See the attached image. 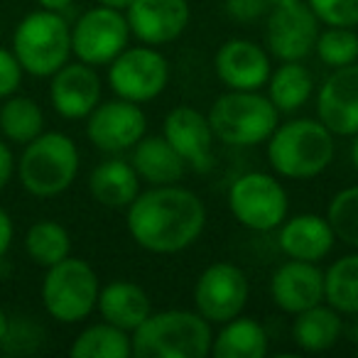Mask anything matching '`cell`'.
<instances>
[{
  "instance_id": "6da1fadb",
  "label": "cell",
  "mask_w": 358,
  "mask_h": 358,
  "mask_svg": "<svg viewBox=\"0 0 358 358\" xmlns=\"http://www.w3.org/2000/svg\"><path fill=\"white\" fill-rule=\"evenodd\" d=\"M125 226L135 245L155 255L192 248L206 229V206L182 185L145 187L125 209Z\"/></svg>"
},
{
  "instance_id": "7a4b0ae2",
  "label": "cell",
  "mask_w": 358,
  "mask_h": 358,
  "mask_svg": "<svg viewBox=\"0 0 358 358\" xmlns=\"http://www.w3.org/2000/svg\"><path fill=\"white\" fill-rule=\"evenodd\" d=\"M336 135L319 118H289L278 123L265 143L273 172L282 179L304 182L329 169L336 157Z\"/></svg>"
},
{
  "instance_id": "3957f363",
  "label": "cell",
  "mask_w": 358,
  "mask_h": 358,
  "mask_svg": "<svg viewBox=\"0 0 358 358\" xmlns=\"http://www.w3.org/2000/svg\"><path fill=\"white\" fill-rule=\"evenodd\" d=\"M130 336L135 358H204L214 329L196 309H162L150 312Z\"/></svg>"
},
{
  "instance_id": "277c9868",
  "label": "cell",
  "mask_w": 358,
  "mask_h": 358,
  "mask_svg": "<svg viewBox=\"0 0 358 358\" xmlns=\"http://www.w3.org/2000/svg\"><path fill=\"white\" fill-rule=\"evenodd\" d=\"M81 155L76 143L66 133L50 130L22 145V155L15 164L22 189L40 199L59 196L76 182Z\"/></svg>"
},
{
  "instance_id": "5b68a950",
  "label": "cell",
  "mask_w": 358,
  "mask_h": 358,
  "mask_svg": "<svg viewBox=\"0 0 358 358\" xmlns=\"http://www.w3.org/2000/svg\"><path fill=\"white\" fill-rule=\"evenodd\" d=\"M214 138L229 148H255L268 143L280 123V110L263 91L226 89L206 113Z\"/></svg>"
},
{
  "instance_id": "8992f818",
  "label": "cell",
  "mask_w": 358,
  "mask_h": 358,
  "mask_svg": "<svg viewBox=\"0 0 358 358\" xmlns=\"http://www.w3.org/2000/svg\"><path fill=\"white\" fill-rule=\"evenodd\" d=\"M13 52L25 74L50 79L71 59V25L62 13L40 8L17 22Z\"/></svg>"
},
{
  "instance_id": "52a82bcc",
  "label": "cell",
  "mask_w": 358,
  "mask_h": 358,
  "mask_svg": "<svg viewBox=\"0 0 358 358\" xmlns=\"http://www.w3.org/2000/svg\"><path fill=\"white\" fill-rule=\"evenodd\" d=\"M101 280L86 260L66 255L47 268L42 280V304L47 314L59 324H79L96 312Z\"/></svg>"
},
{
  "instance_id": "ba28073f",
  "label": "cell",
  "mask_w": 358,
  "mask_h": 358,
  "mask_svg": "<svg viewBox=\"0 0 358 358\" xmlns=\"http://www.w3.org/2000/svg\"><path fill=\"white\" fill-rule=\"evenodd\" d=\"M229 211L243 229L270 234L289 216V196L275 174L245 172L229 187Z\"/></svg>"
},
{
  "instance_id": "9c48e42d",
  "label": "cell",
  "mask_w": 358,
  "mask_h": 358,
  "mask_svg": "<svg viewBox=\"0 0 358 358\" xmlns=\"http://www.w3.org/2000/svg\"><path fill=\"white\" fill-rule=\"evenodd\" d=\"M108 86L118 99L133 103H150L164 94L169 84V62L159 47L133 45L125 47L108 64Z\"/></svg>"
},
{
  "instance_id": "30bf717a",
  "label": "cell",
  "mask_w": 358,
  "mask_h": 358,
  "mask_svg": "<svg viewBox=\"0 0 358 358\" xmlns=\"http://www.w3.org/2000/svg\"><path fill=\"white\" fill-rule=\"evenodd\" d=\"M130 27L123 10L96 6L71 25V57L91 66H108L130 45Z\"/></svg>"
},
{
  "instance_id": "8fae6325",
  "label": "cell",
  "mask_w": 358,
  "mask_h": 358,
  "mask_svg": "<svg viewBox=\"0 0 358 358\" xmlns=\"http://www.w3.org/2000/svg\"><path fill=\"white\" fill-rule=\"evenodd\" d=\"M194 309L214 327L243 314L250 299V280L234 263H211L194 282Z\"/></svg>"
},
{
  "instance_id": "7c38bea8",
  "label": "cell",
  "mask_w": 358,
  "mask_h": 358,
  "mask_svg": "<svg viewBox=\"0 0 358 358\" xmlns=\"http://www.w3.org/2000/svg\"><path fill=\"white\" fill-rule=\"evenodd\" d=\"M84 120L89 143L106 155L130 152L148 135V115L143 106L118 96L101 101Z\"/></svg>"
},
{
  "instance_id": "4fadbf2b",
  "label": "cell",
  "mask_w": 358,
  "mask_h": 358,
  "mask_svg": "<svg viewBox=\"0 0 358 358\" xmlns=\"http://www.w3.org/2000/svg\"><path fill=\"white\" fill-rule=\"evenodd\" d=\"M319 30L322 22L304 0L270 8L265 15V50L278 62H304L314 52Z\"/></svg>"
},
{
  "instance_id": "5bb4252c",
  "label": "cell",
  "mask_w": 358,
  "mask_h": 358,
  "mask_svg": "<svg viewBox=\"0 0 358 358\" xmlns=\"http://www.w3.org/2000/svg\"><path fill=\"white\" fill-rule=\"evenodd\" d=\"M214 71L231 91H263L273 71V57L258 42L234 37L216 50Z\"/></svg>"
},
{
  "instance_id": "9a60e30c",
  "label": "cell",
  "mask_w": 358,
  "mask_h": 358,
  "mask_svg": "<svg viewBox=\"0 0 358 358\" xmlns=\"http://www.w3.org/2000/svg\"><path fill=\"white\" fill-rule=\"evenodd\" d=\"M103 101V81L96 66L66 62L50 76V103L62 118L84 120Z\"/></svg>"
},
{
  "instance_id": "2e32d148",
  "label": "cell",
  "mask_w": 358,
  "mask_h": 358,
  "mask_svg": "<svg viewBox=\"0 0 358 358\" xmlns=\"http://www.w3.org/2000/svg\"><path fill=\"white\" fill-rule=\"evenodd\" d=\"M125 20L138 42L162 47L185 35L192 10L187 0H133L125 10Z\"/></svg>"
},
{
  "instance_id": "e0dca14e",
  "label": "cell",
  "mask_w": 358,
  "mask_h": 358,
  "mask_svg": "<svg viewBox=\"0 0 358 358\" xmlns=\"http://www.w3.org/2000/svg\"><path fill=\"white\" fill-rule=\"evenodd\" d=\"M162 135L167 143L182 155L187 167L194 172H209L214 169V130L206 118L194 106H177L164 115Z\"/></svg>"
},
{
  "instance_id": "ac0fdd59",
  "label": "cell",
  "mask_w": 358,
  "mask_h": 358,
  "mask_svg": "<svg viewBox=\"0 0 358 358\" xmlns=\"http://www.w3.org/2000/svg\"><path fill=\"white\" fill-rule=\"evenodd\" d=\"M317 118L336 138L358 133V62L331 69L317 91Z\"/></svg>"
},
{
  "instance_id": "d6986e66",
  "label": "cell",
  "mask_w": 358,
  "mask_h": 358,
  "mask_svg": "<svg viewBox=\"0 0 358 358\" xmlns=\"http://www.w3.org/2000/svg\"><path fill=\"white\" fill-rule=\"evenodd\" d=\"M270 297L285 314H299L324 302V270L319 263L287 258L270 278Z\"/></svg>"
},
{
  "instance_id": "ffe728a7",
  "label": "cell",
  "mask_w": 358,
  "mask_h": 358,
  "mask_svg": "<svg viewBox=\"0 0 358 358\" xmlns=\"http://www.w3.org/2000/svg\"><path fill=\"white\" fill-rule=\"evenodd\" d=\"M336 245V234L327 214L287 216L278 226V248L292 260L322 263Z\"/></svg>"
},
{
  "instance_id": "44dd1931",
  "label": "cell",
  "mask_w": 358,
  "mask_h": 358,
  "mask_svg": "<svg viewBox=\"0 0 358 358\" xmlns=\"http://www.w3.org/2000/svg\"><path fill=\"white\" fill-rule=\"evenodd\" d=\"M89 192L106 209L125 211L133 204L135 196L143 192V182H140L130 159L120 157V155H110L108 159L94 167L89 177Z\"/></svg>"
},
{
  "instance_id": "7402d4cb",
  "label": "cell",
  "mask_w": 358,
  "mask_h": 358,
  "mask_svg": "<svg viewBox=\"0 0 358 358\" xmlns=\"http://www.w3.org/2000/svg\"><path fill=\"white\" fill-rule=\"evenodd\" d=\"M130 162L145 187L179 185L185 172L189 169L182 155L167 143L164 135H145L130 150Z\"/></svg>"
},
{
  "instance_id": "603a6c76",
  "label": "cell",
  "mask_w": 358,
  "mask_h": 358,
  "mask_svg": "<svg viewBox=\"0 0 358 358\" xmlns=\"http://www.w3.org/2000/svg\"><path fill=\"white\" fill-rule=\"evenodd\" d=\"M101 319L123 331L133 334L152 312V302L145 287L130 280H113L108 285H101L99 302H96Z\"/></svg>"
},
{
  "instance_id": "cb8c5ba5",
  "label": "cell",
  "mask_w": 358,
  "mask_h": 358,
  "mask_svg": "<svg viewBox=\"0 0 358 358\" xmlns=\"http://www.w3.org/2000/svg\"><path fill=\"white\" fill-rule=\"evenodd\" d=\"M219 331L211 338V353L214 358H263L270 351V338L265 327L253 317H238L219 324Z\"/></svg>"
},
{
  "instance_id": "d4e9b609",
  "label": "cell",
  "mask_w": 358,
  "mask_h": 358,
  "mask_svg": "<svg viewBox=\"0 0 358 358\" xmlns=\"http://www.w3.org/2000/svg\"><path fill=\"white\" fill-rule=\"evenodd\" d=\"M343 331V319L327 302L314 304L292 319V343L304 353L331 351Z\"/></svg>"
},
{
  "instance_id": "484cf974",
  "label": "cell",
  "mask_w": 358,
  "mask_h": 358,
  "mask_svg": "<svg viewBox=\"0 0 358 358\" xmlns=\"http://www.w3.org/2000/svg\"><path fill=\"white\" fill-rule=\"evenodd\" d=\"M265 96L273 101L280 115H292L314 96V76L302 62H280L268 76Z\"/></svg>"
},
{
  "instance_id": "4316f807",
  "label": "cell",
  "mask_w": 358,
  "mask_h": 358,
  "mask_svg": "<svg viewBox=\"0 0 358 358\" xmlns=\"http://www.w3.org/2000/svg\"><path fill=\"white\" fill-rule=\"evenodd\" d=\"M324 302L341 317H358V250L341 255L324 270Z\"/></svg>"
},
{
  "instance_id": "83f0119b",
  "label": "cell",
  "mask_w": 358,
  "mask_h": 358,
  "mask_svg": "<svg viewBox=\"0 0 358 358\" xmlns=\"http://www.w3.org/2000/svg\"><path fill=\"white\" fill-rule=\"evenodd\" d=\"M0 133L8 143L27 145L45 133V113L30 96H8L0 106Z\"/></svg>"
},
{
  "instance_id": "f1b7e54d",
  "label": "cell",
  "mask_w": 358,
  "mask_h": 358,
  "mask_svg": "<svg viewBox=\"0 0 358 358\" xmlns=\"http://www.w3.org/2000/svg\"><path fill=\"white\" fill-rule=\"evenodd\" d=\"M69 353L74 358H130L133 356V336L108 322L86 327L71 341Z\"/></svg>"
},
{
  "instance_id": "f546056e",
  "label": "cell",
  "mask_w": 358,
  "mask_h": 358,
  "mask_svg": "<svg viewBox=\"0 0 358 358\" xmlns=\"http://www.w3.org/2000/svg\"><path fill=\"white\" fill-rule=\"evenodd\" d=\"M25 253L40 268H52L66 255H71V236L59 221L42 219L27 229L25 234Z\"/></svg>"
},
{
  "instance_id": "4dcf8cb0",
  "label": "cell",
  "mask_w": 358,
  "mask_h": 358,
  "mask_svg": "<svg viewBox=\"0 0 358 358\" xmlns=\"http://www.w3.org/2000/svg\"><path fill=\"white\" fill-rule=\"evenodd\" d=\"M314 55L322 59L329 69H341V66L356 64L358 62V30L356 27H334L324 25L319 30Z\"/></svg>"
},
{
  "instance_id": "1f68e13d",
  "label": "cell",
  "mask_w": 358,
  "mask_h": 358,
  "mask_svg": "<svg viewBox=\"0 0 358 358\" xmlns=\"http://www.w3.org/2000/svg\"><path fill=\"white\" fill-rule=\"evenodd\" d=\"M327 219L336 234V241H341L346 248L358 250V185L343 187L331 196Z\"/></svg>"
},
{
  "instance_id": "d6a6232c",
  "label": "cell",
  "mask_w": 358,
  "mask_h": 358,
  "mask_svg": "<svg viewBox=\"0 0 358 358\" xmlns=\"http://www.w3.org/2000/svg\"><path fill=\"white\" fill-rule=\"evenodd\" d=\"M322 25L358 27V0H304Z\"/></svg>"
},
{
  "instance_id": "836d02e7",
  "label": "cell",
  "mask_w": 358,
  "mask_h": 358,
  "mask_svg": "<svg viewBox=\"0 0 358 358\" xmlns=\"http://www.w3.org/2000/svg\"><path fill=\"white\" fill-rule=\"evenodd\" d=\"M22 74H25V69L17 62L15 52L0 47V99L17 94L22 84Z\"/></svg>"
},
{
  "instance_id": "e575fe53",
  "label": "cell",
  "mask_w": 358,
  "mask_h": 358,
  "mask_svg": "<svg viewBox=\"0 0 358 358\" xmlns=\"http://www.w3.org/2000/svg\"><path fill=\"white\" fill-rule=\"evenodd\" d=\"M224 10L231 20L241 22V25H250V22L263 20L270 6L268 0H224Z\"/></svg>"
},
{
  "instance_id": "d590c367",
  "label": "cell",
  "mask_w": 358,
  "mask_h": 358,
  "mask_svg": "<svg viewBox=\"0 0 358 358\" xmlns=\"http://www.w3.org/2000/svg\"><path fill=\"white\" fill-rule=\"evenodd\" d=\"M15 155L6 140H0V192L10 185L13 174H15Z\"/></svg>"
},
{
  "instance_id": "8d00e7d4",
  "label": "cell",
  "mask_w": 358,
  "mask_h": 358,
  "mask_svg": "<svg viewBox=\"0 0 358 358\" xmlns=\"http://www.w3.org/2000/svg\"><path fill=\"white\" fill-rule=\"evenodd\" d=\"M13 238H15V224H13L10 214L0 206V258L10 250Z\"/></svg>"
},
{
  "instance_id": "74e56055",
  "label": "cell",
  "mask_w": 358,
  "mask_h": 358,
  "mask_svg": "<svg viewBox=\"0 0 358 358\" xmlns=\"http://www.w3.org/2000/svg\"><path fill=\"white\" fill-rule=\"evenodd\" d=\"M40 3V8H45V10H55V13H64L66 8L74 6V0H37Z\"/></svg>"
},
{
  "instance_id": "f35d334b",
  "label": "cell",
  "mask_w": 358,
  "mask_h": 358,
  "mask_svg": "<svg viewBox=\"0 0 358 358\" xmlns=\"http://www.w3.org/2000/svg\"><path fill=\"white\" fill-rule=\"evenodd\" d=\"M99 6H106V8H113V10H128V6L133 0H96Z\"/></svg>"
},
{
  "instance_id": "ab89813d",
  "label": "cell",
  "mask_w": 358,
  "mask_h": 358,
  "mask_svg": "<svg viewBox=\"0 0 358 358\" xmlns=\"http://www.w3.org/2000/svg\"><path fill=\"white\" fill-rule=\"evenodd\" d=\"M8 331H10V319H8V314L3 312V309H0V346L6 343Z\"/></svg>"
},
{
  "instance_id": "60d3db41",
  "label": "cell",
  "mask_w": 358,
  "mask_h": 358,
  "mask_svg": "<svg viewBox=\"0 0 358 358\" xmlns=\"http://www.w3.org/2000/svg\"><path fill=\"white\" fill-rule=\"evenodd\" d=\"M353 143H351V150H348V157H351V164H353V169L358 172V133L353 135Z\"/></svg>"
},
{
  "instance_id": "b9f144b4",
  "label": "cell",
  "mask_w": 358,
  "mask_h": 358,
  "mask_svg": "<svg viewBox=\"0 0 358 358\" xmlns=\"http://www.w3.org/2000/svg\"><path fill=\"white\" fill-rule=\"evenodd\" d=\"M292 3H299V0H268L270 8H278V6H292Z\"/></svg>"
},
{
  "instance_id": "7bdbcfd3",
  "label": "cell",
  "mask_w": 358,
  "mask_h": 358,
  "mask_svg": "<svg viewBox=\"0 0 358 358\" xmlns=\"http://www.w3.org/2000/svg\"><path fill=\"white\" fill-rule=\"evenodd\" d=\"M356 30H358V27H356Z\"/></svg>"
}]
</instances>
